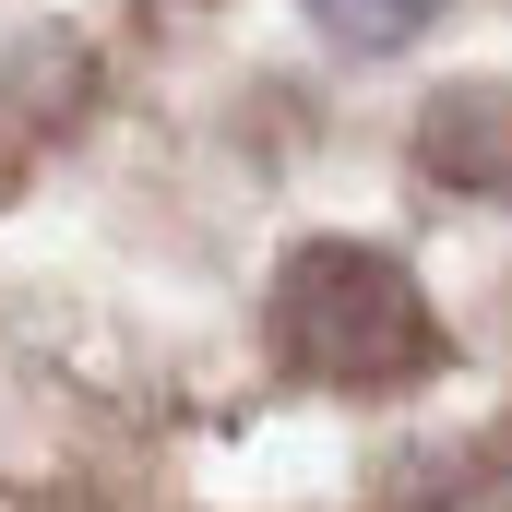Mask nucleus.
Returning <instances> with one entry per match:
<instances>
[{
  "mask_svg": "<svg viewBox=\"0 0 512 512\" xmlns=\"http://www.w3.org/2000/svg\"><path fill=\"white\" fill-rule=\"evenodd\" d=\"M274 358L298 382H334V393H405L441 370V310L417 298V274L370 239H310L286 251L274 274V310H262Z\"/></svg>",
  "mask_w": 512,
  "mask_h": 512,
  "instance_id": "f257e3e1",
  "label": "nucleus"
},
{
  "mask_svg": "<svg viewBox=\"0 0 512 512\" xmlns=\"http://www.w3.org/2000/svg\"><path fill=\"white\" fill-rule=\"evenodd\" d=\"M501 477H512V417H501Z\"/></svg>",
  "mask_w": 512,
  "mask_h": 512,
  "instance_id": "20e7f679",
  "label": "nucleus"
},
{
  "mask_svg": "<svg viewBox=\"0 0 512 512\" xmlns=\"http://www.w3.org/2000/svg\"><path fill=\"white\" fill-rule=\"evenodd\" d=\"M417 167L441 191H512V84H453L417 108Z\"/></svg>",
  "mask_w": 512,
  "mask_h": 512,
  "instance_id": "f03ea898",
  "label": "nucleus"
},
{
  "mask_svg": "<svg viewBox=\"0 0 512 512\" xmlns=\"http://www.w3.org/2000/svg\"><path fill=\"white\" fill-rule=\"evenodd\" d=\"M429 12H441V0H310V24H322L334 48H405Z\"/></svg>",
  "mask_w": 512,
  "mask_h": 512,
  "instance_id": "7ed1b4c3",
  "label": "nucleus"
}]
</instances>
